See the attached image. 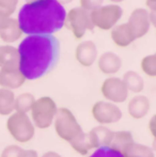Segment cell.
Here are the masks:
<instances>
[{"label": "cell", "instance_id": "6da1fadb", "mask_svg": "<svg viewBox=\"0 0 156 157\" xmlns=\"http://www.w3.org/2000/svg\"><path fill=\"white\" fill-rule=\"evenodd\" d=\"M18 68L26 80H36L55 68L60 57V43L54 34L27 35L19 43Z\"/></svg>", "mask_w": 156, "mask_h": 157}, {"label": "cell", "instance_id": "7a4b0ae2", "mask_svg": "<svg viewBox=\"0 0 156 157\" xmlns=\"http://www.w3.org/2000/svg\"><path fill=\"white\" fill-rule=\"evenodd\" d=\"M67 11L58 0H31L21 8L17 21L23 33L54 34L64 27Z\"/></svg>", "mask_w": 156, "mask_h": 157}, {"label": "cell", "instance_id": "3957f363", "mask_svg": "<svg viewBox=\"0 0 156 157\" xmlns=\"http://www.w3.org/2000/svg\"><path fill=\"white\" fill-rule=\"evenodd\" d=\"M6 129L15 141L27 143L34 137L36 127L27 113L14 111L6 120Z\"/></svg>", "mask_w": 156, "mask_h": 157}, {"label": "cell", "instance_id": "277c9868", "mask_svg": "<svg viewBox=\"0 0 156 157\" xmlns=\"http://www.w3.org/2000/svg\"><path fill=\"white\" fill-rule=\"evenodd\" d=\"M54 126L59 138L69 143L83 132L73 112L65 107L58 108L54 119Z\"/></svg>", "mask_w": 156, "mask_h": 157}, {"label": "cell", "instance_id": "5b68a950", "mask_svg": "<svg viewBox=\"0 0 156 157\" xmlns=\"http://www.w3.org/2000/svg\"><path fill=\"white\" fill-rule=\"evenodd\" d=\"M57 110H58V107L51 97L42 96L36 99L30 109V112H31L30 119L34 127L39 129H46L50 127L54 123Z\"/></svg>", "mask_w": 156, "mask_h": 157}, {"label": "cell", "instance_id": "8992f818", "mask_svg": "<svg viewBox=\"0 0 156 157\" xmlns=\"http://www.w3.org/2000/svg\"><path fill=\"white\" fill-rule=\"evenodd\" d=\"M123 10L118 4L101 6L90 12V18L94 27L101 30H110L121 19Z\"/></svg>", "mask_w": 156, "mask_h": 157}, {"label": "cell", "instance_id": "52a82bcc", "mask_svg": "<svg viewBox=\"0 0 156 157\" xmlns=\"http://www.w3.org/2000/svg\"><path fill=\"white\" fill-rule=\"evenodd\" d=\"M64 26L71 30L76 40L82 39L86 32L94 29V26L90 18V12L80 6L73 8L67 13Z\"/></svg>", "mask_w": 156, "mask_h": 157}, {"label": "cell", "instance_id": "ba28073f", "mask_svg": "<svg viewBox=\"0 0 156 157\" xmlns=\"http://www.w3.org/2000/svg\"><path fill=\"white\" fill-rule=\"evenodd\" d=\"M92 117L101 125L115 124L122 119V110L110 101H96L92 107Z\"/></svg>", "mask_w": 156, "mask_h": 157}, {"label": "cell", "instance_id": "9c48e42d", "mask_svg": "<svg viewBox=\"0 0 156 157\" xmlns=\"http://www.w3.org/2000/svg\"><path fill=\"white\" fill-rule=\"evenodd\" d=\"M101 92L106 101L113 104L124 103L128 97V90L118 77H108L102 83Z\"/></svg>", "mask_w": 156, "mask_h": 157}, {"label": "cell", "instance_id": "30bf717a", "mask_svg": "<svg viewBox=\"0 0 156 157\" xmlns=\"http://www.w3.org/2000/svg\"><path fill=\"white\" fill-rule=\"evenodd\" d=\"M135 39H140L149 32L151 27V19L149 11L142 8H137L131 12L127 21Z\"/></svg>", "mask_w": 156, "mask_h": 157}, {"label": "cell", "instance_id": "8fae6325", "mask_svg": "<svg viewBox=\"0 0 156 157\" xmlns=\"http://www.w3.org/2000/svg\"><path fill=\"white\" fill-rule=\"evenodd\" d=\"M97 47L92 41H83L77 45L75 50V58L80 65L90 67L97 59Z\"/></svg>", "mask_w": 156, "mask_h": 157}, {"label": "cell", "instance_id": "7c38bea8", "mask_svg": "<svg viewBox=\"0 0 156 157\" xmlns=\"http://www.w3.org/2000/svg\"><path fill=\"white\" fill-rule=\"evenodd\" d=\"M26 78L18 67H0V87L4 89H18L25 83Z\"/></svg>", "mask_w": 156, "mask_h": 157}, {"label": "cell", "instance_id": "4fadbf2b", "mask_svg": "<svg viewBox=\"0 0 156 157\" xmlns=\"http://www.w3.org/2000/svg\"><path fill=\"white\" fill-rule=\"evenodd\" d=\"M151 101L144 95H136L127 104V112L135 120L143 119L150 112Z\"/></svg>", "mask_w": 156, "mask_h": 157}, {"label": "cell", "instance_id": "5bb4252c", "mask_svg": "<svg viewBox=\"0 0 156 157\" xmlns=\"http://www.w3.org/2000/svg\"><path fill=\"white\" fill-rule=\"evenodd\" d=\"M123 61L115 52H107L100 56L97 60L98 70L105 75H115L121 70Z\"/></svg>", "mask_w": 156, "mask_h": 157}, {"label": "cell", "instance_id": "9a60e30c", "mask_svg": "<svg viewBox=\"0 0 156 157\" xmlns=\"http://www.w3.org/2000/svg\"><path fill=\"white\" fill-rule=\"evenodd\" d=\"M110 30L111 40L119 47H127L136 40L127 23L115 26Z\"/></svg>", "mask_w": 156, "mask_h": 157}, {"label": "cell", "instance_id": "2e32d148", "mask_svg": "<svg viewBox=\"0 0 156 157\" xmlns=\"http://www.w3.org/2000/svg\"><path fill=\"white\" fill-rule=\"evenodd\" d=\"M115 132L109 129L105 125H98L93 127L89 132V135L93 141L95 149L101 147H109L112 141Z\"/></svg>", "mask_w": 156, "mask_h": 157}, {"label": "cell", "instance_id": "e0dca14e", "mask_svg": "<svg viewBox=\"0 0 156 157\" xmlns=\"http://www.w3.org/2000/svg\"><path fill=\"white\" fill-rule=\"evenodd\" d=\"M21 35H23V31L19 27L17 19L15 18H10L8 26L0 30V39L6 44L15 43L21 39Z\"/></svg>", "mask_w": 156, "mask_h": 157}, {"label": "cell", "instance_id": "ac0fdd59", "mask_svg": "<svg viewBox=\"0 0 156 157\" xmlns=\"http://www.w3.org/2000/svg\"><path fill=\"white\" fill-rule=\"evenodd\" d=\"M0 67H18V50L16 47L0 46Z\"/></svg>", "mask_w": 156, "mask_h": 157}, {"label": "cell", "instance_id": "d6986e66", "mask_svg": "<svg viewBox=\"0 0 156 157\" xmlns=\"http://www.w3.org/2000/svg\"><path fill=\"white\" fill-rule=\"evenodd\" d=\"M72 149L78 154L82 156L88 155L91 150H95V145H94L93 141H92L91 137H90L89 132H82L78 137H76L74 140L70 142Z\"/></svg>", "mask_w": 156, "mask_h": 157}, {"label": "cell", "instance_id": "ffe728a7", "mask_svg": "<svg viewBox=\"0 0 156 157\" xmlns=\"http://www.w3.org/2000/svg\"><path fill=\"white\" fill-rule=\"evenodd\" d=\"M122 81L124 82L128 92L131 91L133 93H140L144 89L143 78L138 73H136L135 71H127L123 75Z\"/></svg>", "mask_w": 156, "mask_h": 157}, {"label": "cell", "instance_id": "44dd1931", "mask_svg": "<svg viewBox=\"0 0 156 157\" xmlns=\"http://www.w3.org/2000/svg\"><path fill=\"white\" fill-rule=\"evenodd\" d=\"M15 94L12 90L0 88V116H10L14 109Z\"/></svg>", "mask_w": 156, "mask_h": 157}, {"label": "cell", "instance_id": "7402d4cb", "mask_svg": "<svg viewBox=\"0 0 156 157\" xmlns=\"http://www.w3.org/2000/svg\"><path fill=\"white\" fill-rule=\"evenodd\" d=\"M134 137L131 132L127 130H119V132H115L113 134V138L111 141L109 147H112L113 150L120 152L121 154L123 153L125 149L128 147L131 143L134 142Z\"/></svg>", "mask_w": 156, "mask_h": 157}, {"label": "cell", "instance_id": "603a6c76", "mask_svg": "<svg viewBox=\"0 0 156 157\" xmlns=\"http://www.w3.org/2000/svg\"><path fill=\"white\" fill-rule=\"evenodd\" d=\"M122 155L124 157H155L154 151L150 147L135 141L123 151Z\"/></svg>", "mask_w": 156, "mask_h": 157}, {"label": "cell", "instance_id": "cb8c5ba5", "mask_svg": "<svg viewBox=\"0 0 156 157\" xmlns=\"http://www.w3.org/2000/svg\"><path fill=\"white\" fill-rule=\"evenodd\" d=\"M34 101H36V97L31 93H21L18 96H15V103H14L15 111L27 113V112L30 111Z\"/></svg>", "mask_w": 156, "mask_h": 157}, {"label": "cell", "instance_id": "d4e9b609", "mask_svg": "<svg viewBox=\"0 0 156 157\" xmlns=\"http://www.w3.org/2000/svg\"><path fill=\"white\" fill-rule=\"evenodd\" d=\"M141 70L146 76L155 77L156 76V56L149 55L141 60Z\"/></svg>", "mask_w": 156, "mask_h": 157}, {"label": "cell", "instance_id": "484cf974", "mask_svg": "<svg viewBox=\"0 0 156 157\" xmlns=\"http://www.w3.org/2000/svg\"><path fill=\"white\" fill-rule=\"evenodd\" d=\"M88 157H124L120 152L110 147H101L94 150V152Z\"/></svg>", "mask_w": 156, "mask_h": 157}, {"label": "cell", "instance_id": "4316f807", "mask_svg": "<svg viewBox=\"0 0 156 157\" xmlns=\"http://www.w3.org/2000/svg\"><path fill=\"white\" fill-rule=\"evenodd\" d=\"M17 4H18V0H0V10L11 16L16 11Z\"/></svg>", "mask_w": 156, "mask_h": 157}, {"label": "cell", "instance_id": "83f0119b", "mask_svg": "<svg viewBox=\"0 0 156 157\" xmlns=\"http://www.w3.org/2000/svg\"><path fill=\"white\" fill-rule=\"evenodd\" d=\"M23 150L24 149H21L18 145H8V147H6L2 150L0 157H21V153H23Z\"/></svg>", "mask_w": 156, "mask_h": 157}, {"label": "cell", "instance_id": "f1b7e54d", "mask_svg": "<svg viewBox=\"0 0 156 157\" xmlns=\"http://www.w3.org/2000/svg\"><path fill=\"white\" fill-rule=\"evenodd\" d=\"M79 2H80V8L90 12V11L102 6L104 0H79Z\"/></svg>", "mask_w": 156, "mask_h": 157}, {"label": "cell", "instance_id": "f546056e", "mask_svg": "<svg viewBox=\"0 0 156 157\" xmlns=\"http://www.w3.org/2000/svg\"><path fill=\"white\" fill-rule=\"evenodd\" d=\"M11 17L9 16L6 13H4L2 10H0V30L6 28L9 24V21H10Z\"/></svg>", "mask_w": 156, "mask_h": 157}, {"label": "cell", "instance_id": "4dcf8cb0", "mask_svg": "<svg viewBox=\"0 0 156 157\" xmlns=\"http://www.w3.org/2000/svg\"><path fill=\"white\" fill-rule=\"evenodd\" d=\"M21 157H39L38 152L34 150H23Z\"/></svg>", "mask_w": 156, "mask_h": 157}, {"label": "cell", "instance_id": "1f68e13d", "mask_svg": "<svg viewBox=\"0 0 156 157\" xmlns=\"http://www.w3.org/2000/svg\"><path fill=\"white\" fill-rule=\"evenodd\" d=\"M149 129H150L152 136L155 137V116H153L151 121L149 122Z\"/></svg>", "mask_w": 156, "mask_h": 157}, {"label": "cell", "instance_id": "d6a6232c", "mask_svg": "<svg viewBox=\"0 0 156 157\" xmlns=\"http://www.w3.org/2000/svg\"><path fill=\"white\" fill-rule=\"evenodd\" d=\"M41 157H62V156H61L60 154L57 153V152L48 151V152H46V153H44Z\"/></svg>", "mask_w": 156, "mask_h": 157}, {"label": "cell", "instance_id": "836d02e7", "mask_svg": "<svg viewBox=\"0 0 156 157\" xmlns=\"http://www.w3.org/2000/svg\"><path fill=\"white\" fill-rule=\"evenodd\" d=\"M156 0H146V6L150 8V10H155Z\"/></svg>", "mask_w": 156, "mask_h": 157}, {"label": "cell", "instance_id": "e575fe53", "mask_svg": "<svg viewBox=\"0 0 156 157\" xmlns=\"http://www.w3.org/2000/svg\"><path fill=\"white\" fill-rule=\"evenodd\" d=\"M59 2H61V3H70V2H72L73 0H58Z\"/></svg>", "mask_w": 156, "mask_h": 157}, {"label": "cell", "instance_id": "d590c367", "mask_svg": "<svg viewBox=\"0 0 156 157\" xmlns=\"http://www.w3.org/2000/svg\"><path fill=\"white\" fill-rule=\"evenodd\" d=\"M109 1H111L112 3H120V2H123L124 0H109Z\"/></svg>", "mask_w": 156, "mask_h": 157}, {"label": "cell", "instance_id": "8d00e7d4", "mask_svg": "<svg viewBox=\"0 0 156 157\" xmlns=\"http://www.w3.org/2000/svg\"><path fill=\"white\" fill-rule=\"evenodd\" d=\"M26 1H31V0H26Z\"/></svg>", "mask_w": 156, "mask_h": 157}]
</instances>
